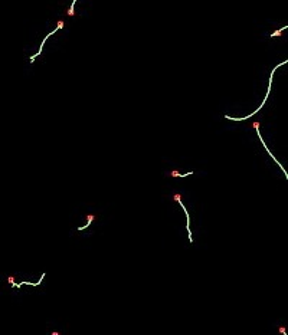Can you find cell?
I'll use <instances>...</instances> for the list:
<instances>
[{
	"label": "cell",
	"mask_w": 288,
	"mask_h": 335,
	"mask_svg": "<svg viewBox=\"0 0 288 335\" xmlns=\"http://www.w3.org/2000/svg\"><path fill=\"white\" fill-rule=\"evenodd\" d=\"M75 3H77V0H72V5H71L69 12H68L69 16H74V15H75Z\"/></svg>",
	"instance_id": "8"
},
{
	"label": "cell",
	"mask_w": 288,
	"mask_h": 335,
	"mask_svg": "<svg viewBox=\"0 0 288 335\" xmlns=\"http://www.w3.org/2000/svg\"><path fill=\"white\" fill-rule=\"evenodd\" d=\"M287 62H288V60H284V62H281V63H278V65H277V66H275V68H274V69L271 70V76H269V84H268V92H267V95H265V98H264V101H262V104L259 105V108H257V109L254 111V112H252V114H249L248 117H242V118H232V117H229V115H225V118H226V120H231V121H243V120H248V118H251L252 115H255V114L258 112V111H259V109H261V108L264 106V104L267 102V99H268V96H269V92H271V85H272V78H274V73H275V70H277V69H278L279 66H282V65H285Z\"/></svg>",
	"instance_id": "1"
},
{
	"label": "cell",
	"mask_w": 288,
	"mask_h": 335,
	"mask_svg": "<svg viewBox=\"0 0 288 335\" xmlns=\"http://www.w3.org/2000/svg\"><path fill=\"white\" fill-rule=\"evenodd\" d=\"M94 219H95V216H94V214H88V216H87V225H85V226L78 227V230H85L87 227H89V226H91V223L94 221Z\"/></svg>",
	"instance_id": "6"
},
{
	"label": "cell",
	"mask_w": 288,
	"mask_h": 335,
	"mask_svg": "<svg viewBox=\"0 0 288 335\" xmlns=\"http://www.w3.org/2000/svg\"><path fill=\"white\" fill-rule=\"evenodd\" d=\"M190 174H193V171H190V173H186V174H180V173H177L176 170H173V171L170 173V175H171V177H189Z\"/></svg>",
	"instance_id": "7"
},
{
	"label": "cell",
	"mask_w": 288,
	"mask_h": 335,
	"mask_svg": "<svg viewBox=\"0 0 288 335\" xmlns=\"http://www.w3.org/2000/svg\"><path fill=\"white\" fill-rule=\"evenodd\" d=\"M43 278H45V273H42L41 279H39L38 282H35V283H32V282H27V280H23V282H20V283H12V286H13V288H20L22 285H30V286H38V285H41V283H42Z\"/></svg>",
	"instance_id": "5"
},
{
	"label": "cell",
	"mask_w": 288,
	"mask_h": 335,
	"mask_svg": "<svg viewBox=\"0 0 288 335\" xmlns=\"http://www.w3.org/2000/svg\"><path fill=\"white\" fill-rule=\"evenodd\" d=\"M288 26H284V27H281V29H278L277 32H274V33H271V38H274V36H279L281 33H282V30H285Z\"/></svg>",
	"instance_id": "9"
},
{
	"label": "cell",
	"mask_w": 288,
	"mask_h": 335,
	"mask_svg": "<svg viewBox=\"0 0 288 335\" xmlns=\"http://www.w3.org/2000/svg\"><path fill=\"white\" fill-rule=\"evenodd\" d=\"M62 27H63V22L61 20V22H58V27H56V29H53V30H52L51 33H48V35H46V38H45V39L42 41V43H41V48H39V51H38V53H36V55H33V56H30V62H33L36 56H39V55L42 53V49H43V45H45V42L48 41V38H49V36H52V35H53L55 32H58V30H59V29H62Z\"/></svg>",
	"instance_id": "4"
},
{
	"label": "cell",
	"mask_w": 288,
	"mask_h": 335,
	"mask_svg": "<svg viewBox=\"0 0 288 335\" xmlns=\"http://www.w3.org/2000/svg\"><path fill=\"white\" fill-rule=\"evenodd\" d=\"M174 201H177L180 206H182V209H183V211H185V214H186V219H187V223H186V227H187V233H189V240H190V243L193 242V237H192V230H190V216H189V211L186 210V207H185V204H183V201H182V194L180 193H177V194H174Z\"/></svg>",
	"instance_id": "3"
},
{
	"label": "cell",
	"mask_w": 288,
	"mask_h": 335,
	"mask_svg": "<svg viewBox=\"0 0 288 335\" xmlns=\"http://www.w3.org/2000/svg\"><path fill=\"white\" fill-rule=\"evenodd\" d=\"M254 128L257 130V134H258V138H259V142H262V145H264V148H265V150H267V153H268V154L271 156V158H272V160H274V161L277 163V166H278V167H279V168H281V170L284 171V175H285V178H288V173L285 171V168L282 167V164H281V163H279V161H278V160H277V158L274 157V154H271V150H269V148L267 147V144L264 142V140H262V135H261V132H259V122H258V121H257V122H254Z\"/></svg>",
	"instance_id": "2"
}]
</instances>
